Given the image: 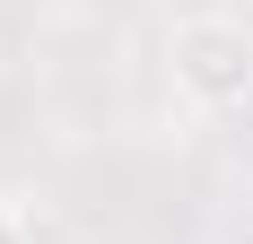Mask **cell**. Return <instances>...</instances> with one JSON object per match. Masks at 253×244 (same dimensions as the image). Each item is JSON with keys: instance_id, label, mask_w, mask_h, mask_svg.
I'll use <instances>...</instances> for the list:
<instances>
[{"instance_id": "7a4b0ae2", "label": "cell", "mask_w": 253, "mask_h": 244, "mask_svg": "<svg viewBox=\"0 0 253 244\" xmlns=\"http://www.w3.org/2000/svg\"><path fill=\"white\" fill-rule=\"evenodd\" d=\"M0 244H35V227H26L18 209H9V201H0Z\"/></svg>"}, {"instance_id": "6da1fadb", "label": "cell", "mask_w": 253, "mask_h": 244, "mask_svg": "<svg viewBox=\"0 0 253 244\" xmlns=\"http://www.w3.org/2000/svg\"><path fill=\"white\" fill-rule=\"evenodd\" d=\"M166 79L192 114H236L253 96V35L245 18H218V9H192V18L166 26Z\"/></svg>"}]
</instances>
